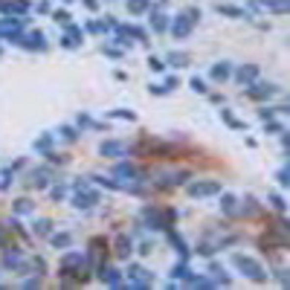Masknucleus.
<instances>
[{
	"mask_svg": "<svg viewBox=\"0 0 290 290\" xmlns=\"http://www.w3.org/2000/svg\"><path fill=\"white\" fill-rule=\"evenodd\" d=\"M229 76H232V67H229V61H221V64L212 67V79H215V81H226Z\"/></svg>",
	"mask_w": 290,
	"mask_h": 290,
	"instance_id": "12",
	"label": "nucleus"
},
{
	"mask_svg": "<svg viewBox=\"0 0 290 290\" xmlns=\"http://www.w3.org/2000/svg\"><path fill=\"white\" fill-rule=\"evenodd\" d=\"M96 200H99V194L96 192H87V186H84V194H81V192L76 194V206H79V209H87V206H93Z\"/></svg>",
	"mask_w": 290,
	"mask_h": 290,
	"instance_id": "11",
	"label": "nucleus"
},
{
	"mask_svg": "<svg viewBox=\"0 0 290 290\" xmlns=\"http://www.w3.org/2000/svg\"><path fill=\"white\" fill-rule=\"evenodd\" d=\"M224 212L226 215H235V197H229V194L224 197Z\"/></svg>",
	"mask_w": 290,
	"mask_h": 290,
	"instance_id": "21",
	"label": "nucleus"
},
{
	"mask_svg": "<svg viewBox=\"0 0 290 290\" xmlns=\"http://www.w3.org/2000/svg\"><path fill=\"white\" fill-rule=\"evenodd\" d=\"M102 279H105L107 285H119V273H116V270H110V267H107V270L102 267Z\"/></svg>",
	"mask_w": 290,
	"mask_h": 290,
	"instance_id": "19",
	"label": "nucleus"
},
{
	"mask_svg": "<svg viewBox=\"0 0 290 290\" xmlns=\"http://www.w3.org/2000/svg\"><path fill=\"white\" fill-rule=\"evenodd\" d=\"M197 18H200V9H186L183 15H177V18H174V24H171V35H174V38H186V35L192 32V26L197 24Z\"/></svg>",
	"mask_w": 290,
	"mask_h": 290,
	"instance_id": "1",
	"label": "nucleus"
},
{
	"mask_svg": "<svg viewBox=\"0 0 290 290\" xmlns=\"http://www.w3.org/2000/svg\"><path fill=\"white\" fill-rule=\"evenodd\" d=\"M0 241H3V229H0Z\"/></svg>",
	"mask_w": 290,
	"mask_h": 290,
	"instance_id": "36",
	"label": "nucleus"
},
{
	"mask_svg": "<svg viewBox=\"0 0 290 290\" xmlns=\"http://www.w3.org/2000/svg\"><path fill=\"white\" fill-rule=\"evenodd\" d=\"M221 116H224V119L229 122V125H232V128H244V122H238V119H235V116H232L229 110H221Z\"/></svg>",
	"mask_w": 290,
	"mask_h": 290,
	"instance_id": "20",
	"label": "nucleus"
},
{
	"mask_svg": "<svg viewBox=\"0 0 290 290\" xmlns=\"http://www.w3.org/2000/svg\"><path fill=\"white\" fill-rule=\"evenodd\" d=\"M3 261H6L9 267H18V264H21V253H6V258H3Z\"/></svg>",
	"mask_w": 290,
	"mask_h": 290,
	"instance_id": "22",
	"label": "nucleus"
},
{
	"mask_svg": "<svg viewBox=\"0 0 290 290\" xmlns=\"http://www.w3.org/2000/svg\"><path fill=\"white\" fill-rule=\"evenodd\" d=\"M61 133H64L67 139H76V131H73V128H64V131H61Z\"/></svg>",
	"mask_w": 290,
	"mask_h": 290,
	"instance_id": "34",
	"label": "nucleus"
},
{
	"mask_svg": "<svg viewBox=\"0 0 290 290\" xmlns=\"http://www.w3.org/2000/svg\"><path fill=\"white\" fill-rule=\"evenodd\" d=\"M145 9H151V0H128V12L131 15H142Z\"/></svg>",
	"mask_w": 290,
	"mask_h": 290,
	"instance_id": "14",
	"label": "nucleus"
},
{
	"mask_svg": "<svg viewBox=\"0 0 290 290\" xmlns=\"http://www.w3.org/2000/svg\"><path fill=\"white\" fill-rule=\"evenodd\" d=\"M53 197H64V186H55V189H53Z\"/></svg>",
	"mask_w": 290,
	"mask_h": 290,
	"instance_id": "33",
	"label": "nucleus"
},
{
	"mask_svg": "<svg viewBox=\"0 0 290 290\" xmlns=\"http://www.w3.org/2000/svg\"><path fill=\"white\" fill-rule=\"evenodd\" d=\"M26 12H29L26 0H6V6H3V15H26Z\"/></svg>",
	"mask_w": 290,
	"mask_h": 290,
	"instance_id": "9",
	"label": "nucleus"
},
{
	"mask_svg": "<svg viewBox=\"0 0 290 290\" xmlns=\"http://www.w3.org/2000/svg\"><path fill=\"white\" fill-rule=\"evenodd\" d=\"M116 256H119V258H128L131 256V241L125 238V235H119V238H116Z\"/></svg>",
	"mask_w": 290,
	"mask_h": 290,
	"instance_id": "15",
	"label": "nucleus"
},
{
	"mask_svg": "<svg viewBox=\"0 0 290 290\" xmlns=\"http://www.w3.org/2000/svg\"><path fill=\"white\" fill-rule=\"evenodd\" d=\"M105 157H122L125 154V145L122 142H102V148H99Z\"/></svg>",
	"mask_w": 290,
	"mask_h": 290,
	"instance_id": "10",
	"label": "nucleus"
},
{
	"mask_svg": "<svg viewBox=\"0 0 290 290\" xmlns=\"http://www.w3.org/2000/svg\"><path fill=\"white\" fill-rule=\"evenodd\" d=\"M148 67H151V70H157V73H160V70H162V67H165V64H162L160 58H148Z\"/></svg>",
	"mask_w": 290,
	"mask_h": 290,
	"instance_id": "29",
	"label": "nucleus"
},
{
	"mask_svg": "<svg viewBox=\"0 0 290 290\" xmlns=\"http://www.w3.org/2000/svg\"><path fill=\"white\" fill-rule=\"evenodd\" d=\"M113 116H119V119H133V113H131V110H116Z\"/></svg>",
	"mask_w": 290,
	"mask_h": 290,
	"instance_id": "32",
	"label": "nucleus"
},
{
	"mask_svg": "<svg viewBox=\"0 0 290 290\" xmlns=\"http://www.w3.org/2000/svg\"><path fill=\"white\" fill-rule=\"evenodd\" d=\"M151 26H154V32H162L168 24H165V15H160V12H154L151 15Z\"/></svg>",
	"mask_w": 290,
	"mask_h": 290,
	"instance_id": "17",
	"label": "nucleus"
},
{
	"mask_svg": "<svg viewBox=\"0 0 290 290\" xmlns=\"http://www.w3.org/2000/svg\"><path fill=\"white\" fill-rule=\"evenodd\" d=\"M192 90H197V93H206V81L194 76V79H192Z\"/></svg>",
	"mask_w": 290,
	"mask_h": 290,
	"instance_id": "23",
	"label": "nucleus"
},
{
	"mask_svg": "<svg viewBox=\"0 0 290 290\" xmlns=\"http://www.w3.org/2000/svg\"><path fill=\"white\" fill-rule=\"evenodd\" d=\"M247 93H250V96H256V99H264V96L270 99L273 93H276V84H261V81H253Z\"/></svg>",
	"mask_w": 290,
	"mask_h": 290,
	"instance_id": "8",
	"label": "nucleus"
},
{
	"mask_svg": "<svg viewBox=\"0 0 290 290\" xmlns=\"http://www.w3.org/2000/svg\"><path fill=\"white\" fill-rule=\"evenodd\" d=\"M128 279H133V282H136V285H148V282H151V273H145V270H142V267H131Z\"/></svg>",
	"mask_w": 290,
	"mask_h": 290,
	"instance_id": "13",
	"label": "nucleus"
},
{
	"mask_svg": "<svg viewBox=\"0 0 290 290\" xmlns=\"http://www.w3.org/2000/svg\"><path fill=\"white\" fill-rule=\"evenodd\" d=\"M235 79H238V84H244V87H250L253 81L258 79V67L256 64H244L235 70Z\"/></svg>",
	"mask_w": 290,
	"mask_h": 290,
	"instance_id": "5",
	"label": "nucleus"
},
{
	"mask_svg": "<svg viewBox=\"0 0 290 290\" xmlns=\"http://www.w3.org/2000/svg\"><path fill=\"white\" fill-rule=\"evenodd\" d=\"M270 200H273V206H276V209H279V212H285V200H282V197H279V194H273V197H270Z\"/></svg>",
	"mask_w": 290,
	"mask_h": 290,
	"instance_id": "28",
	"label": "nucleus"
},
{
	"mask_svg": "<svg viewBox=\"0 0 290 290\" xmlns=\"http://www.w3.org/2000/svg\"><path fill=\"white\" fill-rule=\"evenodd\" d=\"M168 64L186 67V64H189V53H171V55H168Z\"/></svg>",
	"mask_w": 290,
	"mask_h": 290,
	"instance_id": "16",
	"label": "nucleus"
},
{
	"mask_svg": "<svg viewBox=\"0 0 290 290\" xmlns=\"http://www.w3.org/2000/svg\"><path fill=\"white\" fill-rule=\"evenodd\" d=\"M84 3H87V9H96V6H99L96 0H84Z\"/></svg>",
	"mask_w": 290,
	"mask_h": 290,
	"instance_id": "35",
	"label": "nucleus"
},
{
	"mask_svg": "<svg viewBox=\"0 0 290 290\" xmlns=\"http://www.w3.org/2000/svg\"><path fill=\"white\" fill-rule=\"evenodd\" d=\"M32 206H29V200H18V212H29Z\"/></svg>",
	"mask_w": 290,
	"mask_h": 290,
	"instance_id": "31",
	"label": "nucleus"
},
{
	"mask_svg": "<svg viewBox=\"0 0 290 290\" xmlns=\"http://www.w3.org/2000/svg\"><path fill=\"white\" fill-rule=\"evenodd\" d=\"M215 9H218L221 15H229V18H244V12H241V9H235V6H221V3H218Z\"/></svg>",
	"mask_w": 290,
	"mask_h": 290,
	"instance_id": "18",
	"label": "nucleus"
},
{
	"mask_svg": "<svg viewBox=\"0 0 290 290\" xmlns=\"http://www.w3.org/2000/svg\"><path fill=\"white\" fill-rule=\"evenodd\" d=\"M232 261H235V264H238V270H244L250 279H256V282H264V279H267V276H264V270H261V264H258V261H253V258L235 256Z\"/></svg>",
	"mask_w": 290,
	"mask_h": 290,
	"instance_id": "2",
	"label": "nucleus"
},
{
	"mask_svg": "<svg viewBox=\"0 0 290 290\" xmlns=\"http://www.w3.org/2000/svg\"><path fill=\"white\" fill-rule=\"evenodd\" d=\"M221 192V183L218 180H209V183H192L189 186V194L192 197H206V194H215Z\"/></svg>",
	"mask_w": 290,
	"mask_h": 290,
	"instance_id": "4",
	"label": "nucleus"
},
{
	"mask_svg": "<svg viewBox=\"0 0 290 290\" xmlns=\"http://www.w3.org/2000/svg\"><path fill=\"white\" fill-rule=\"evenodd\" d=\"M0 35L18 41L21 38V18H0Z\"/></svg>",
	"mask_w": 290,
	"mask_h": 290,
	"instance_id": "3",
	"label": "nucleus"
},
{
	"mask_svg": "<svg viewBox=\"0 0 290 290\" xmlns=\"http://www.w3.org/2000/svg\"><path fill=\"white\" fill-rule=\"evenodd\" d=\"M35 148H38V151H47V148H50V136H41V139H38V145H35Z\"/></svg>",
	"mask_w": 290,
	"mask_h": 290,
	"instance_id": "27",
	"label": "nucleus"
},
{
	"mask_svg": "<svg viewBox=\"0 0 290 290\" xmlns=\"http://www.w3.org/2000/svg\"><path fill=\"white\" fill-rule=\"evenodd\" d=\"M18 44H21V47H26V50H44V47H47V41H44V32H41V29L29 32L26 38H18Z\"/></svg>",
	"mask_w": 290,
	"mask_h": 290,
	"instance_id": "6",
	"label": "nucleus"
},
{
	"mask_svg": "<svg viewBox=\"0 0 290 290\" xmlns=\"http://www.w3.org/2000/svg\"><path fill=\"white\" fill-rule=\"evenodd\" d=\"M79 44H81V29L73 26V24H67V35L61 38V47H64V50H76Z\"/></svg>",
	"mask_w": 290,
	"mask_h": 290,
	"instance_id": "7",
	"label": "nucleus"
},
{
	"mask_svg": "<svg viewBox=\"0 0 290 290\" xmlns=\"http://www.w3.org/2000/svg\"><path fill=\"white\" fill-rule=\"evenodd\" d=\"M53 244H55V247H67V244H70V235H55Z\"/></svg>",
	"mask_w": 290,
	"mask_h": 290,
	"instance_id": "26",
	"label": "nucleus"
},
{
	"mask_svg": "<svg viewBox=\"0 0 290 290\" xmlns=\"http://www.w3.org/2000/svg\"><path fill=\"white\" fill-rule=\"evenodd\" d=\"M53 18H55V21H58V24H70V12H64V9H61V12H55V15H53Z\"/></svg>",
	"mask_w": 290,
	"mask_h": 290,
	"instance_id": "24",
	"label": "nucleus"
},
{
	"mask_svg": "<svg viewBox=\"0 0 290 290\" xmlns=\"http://www.w3.org/2000/svg\"><path fill=\"white\" fill-rule=\"evenodd\" d=\"M151 93L162 96V93H168V87H165V84H151Z\"/></svg>",
	"mask_w": 290,
	"mask_h": 290,
	"instance_id": "30",
	"label": "nucleus"
},
{
	"mask_svg": "<svg viewBox=\"0 0 290 290\" xmlns=\"http://www.w3.org/2000/svg\"><path fill=\"white\" fill-rule=\"evenodd\" d=\"M35 232H38V235H47V232H50V221H38V224H35Z\"/></svg>",
	"mask_w": 290,
	"mask_h": 290,
	"instance_id": "25",
	"label": "nucleus"
}]
</instances>
